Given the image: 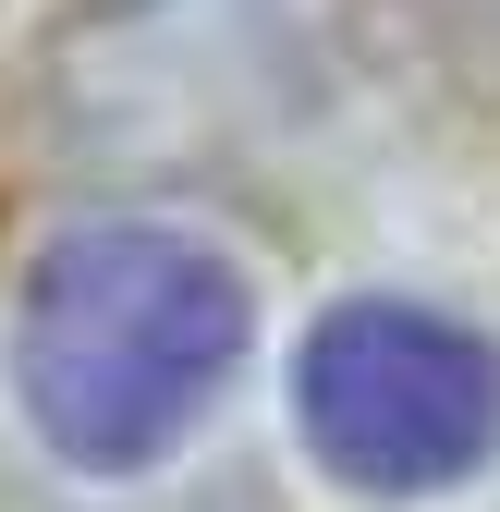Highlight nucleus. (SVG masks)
I'll list each match as a JSON object with an SVG mask.
<instances>
[{
	"instance_id": "nucleus-1",
	"label": "nucleus",
	"mask_w": 500,
	"mask_h": 512,
	"mask_svg": "<svg viewBox=\"0 0 500 512\" xmlns=\"http://www.w3.org/2000/svg\"><path fill=\"white\" fill-rule=\"evenodd\" d=\"M244 330H257V305H244L232 256L183 244L159 220H98L37 256L13 378L49 452L135 476L220 403V378L244 366Z\"/></svg>"
},
{
	"instance_id": "nucleus-2",
	"label": "nucleus",
	"mask_w": 500,
	"mask_h": 512,
	"mask_svg": "<svg viewBox=\"0 0 500 512\" xmlns=\"http://www.w3.org/2000/svg\"><path fill=\"white\" fill-rule=\"evenodd\" d=\"M293 403H305V452H318L342 488H452L500 452V354L440 305H342L305 330L293 366Z\"/></svg>"
}]
</instances>
